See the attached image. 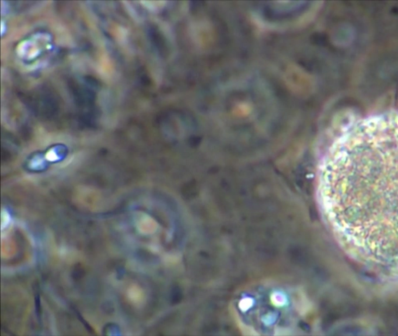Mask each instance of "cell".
I'll list each match as a JSON object with an SVG mask.
<instances>
[{"label": "cell", "mask_w": 398, "mask_h": 336, "mask_svg": "<svg viewBox=\"0 0 398 336\" xmlns=\"http://www.w3.org/2000/svg\"><path fill=\"white\" fill-rule=\"evenodd\" d=\"M318 189L345 248L398 263V113L365 117L344 130L323 160Z\"/></svg>", "instance_id": "obj_1"}, {"label": "cell", "mask_w": 398, "mask_h": 336, "mask_svg": "<svg viewBox=\"0 0 398 336\" xmlns=\"http://www.w3.org/2000/svg\"><path fill=\"white\" fill-rule=\"evenodd\" d=\"M234 308L240 324L251 334H296L303 324L299 292L278 283L248 287L237 296Z\"/></svg>", "instance_id": "obj_2"}]
</instances>
